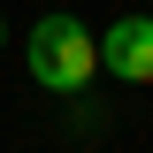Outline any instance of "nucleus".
<instances>
[{"label":"nucleus","instance_id":"1","mask_svg":"<svg viewBox=\"0 0 153 153\" xmlns=\"http://www.w3.org/2000/svg\"><path fill=\"white\" fill-rule=\"evenodd\" d=\"M92 76H100V38L76 16H38V31H31V84L76 100Z\"/></svg>","mask_w":153,"mask_h":153},{"label":"nucleus","instance_id":"2","mask_svg":"<svg viewBox=\"0 0 153 153\" xmlns=\"http://www.w3.org/2000/svg\"><path fill=\"white\" fill-rule=\"evenodd\" d=\"M100 69L123 84H153V16H123L100 38Z\"/></svg>","mask_w":153,"mask_h":153},{"label":"nucleus","instance_id":"3","mask_svg":"<svg viewBox=\"0 0 153 153\" xmlns=\"http://www.w3.org/2000/svg\"><path fill=\"white\" fill-rule=\"evenodd\" d=\"M0 46H8V31H0Z\"/></svg>","mask_w":153,"mask_h":153}]
</instances>
